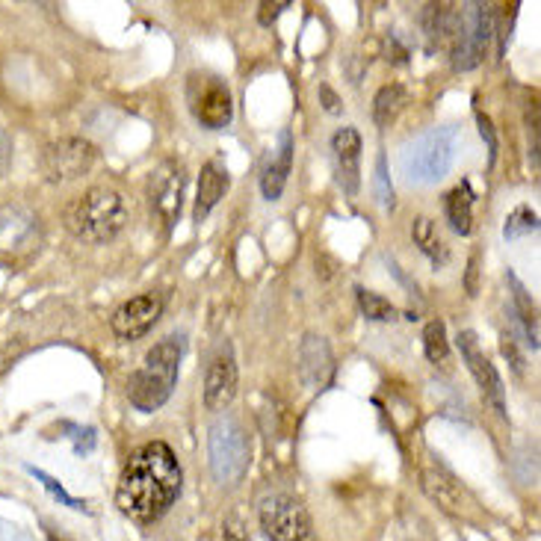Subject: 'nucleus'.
<instances>
[{
    "label": "nucleus",
    "mask_w": 541,
    "mask_h": 541,
    "mask_svg": "<svg viewBox=\"0 0 541 541\" xmlns=\"http://www.w3.org/2000/svg\"><path fill=\"white\" fill-rule=\"evenodd\" d=\"M184 474L169 444H142L119 476L116 506L136 524H154L181 497Z\"/></svg>",
    "instance_id": "nucleus-1"
},
{
    "label": "nucleus",
    "mask_w": 541,
    "mask_h": 541,
    "mask_svg": "<svg viewBox=\"0 0 541 541\" xmlns=\"http://www.w3.org/2000/svg\"><path fill=\"white\" fill-rule=\"evenodd\" d=\"M131 210L125 196L116 187H89L80 199L68 204L66 210V225L68 231L92 246L110 243L113 237L122 234V228L128 225Z\"/></svg>",
    "instance_id": "nucleus-2"
},
{
    "label": "nucleus",
    "mask_w": 541,
    "mask_h": 541,
    "mask_svg": "<svg viewBox=\"0 0 541 541\" xmlns=\"http://www.w3.org/2000/svg\"><path fill=\"white\" fill-rule=\"evenodd\" d=\"M178 367H181V343L175 338L154 343L142 367L131 376V385H128L131 403L139 411H157L172 397L178 385Z\"/></svg>",
    "instance_id": "nucleus-3"
},
{
    "label": "nucleus",
    "mask_w": 541,
    "mask_h": 541,
    "mask_svg": "<svg viewBox=\"0 0 541 541\" xmlns=\"http://www.w3.org/2000/svg\"><path fill=\"white\" fill-rule=\"evenodd\" d=\"M207 453H210V471L216 476V482L237 485L252 462V447H249V435L243 423L237 417H219L210 426Z\"/></svg>",
    "instance_id": "nucleus-4"
},
{
    "label": "nucleus",
    "mask_w": 541,
    "mask_h": 541,
    "mask_svg": "<svg viewBox=\"0 0 541 541\" xmlns=\"http://www.w3.org/2000/svg\"><path fill=\"white\" fill-rule=\"evenodd\" d=\"M456 160V134L450 128H432L408 142L403 151V172L411 184H438L447 178Z\"/></svg>",
    "instance_id": "nucleus-5"
},
{
    "label": "nucleus",
    "mask_w": 541,
    "mask_h": 541,
    "mask_svg": "<svg viewBox=\"0 0 541 541\" xmlns=\"http://www.w3.org/2000/svg\"><path fill=\"white\" fill-rule=\"evenodd\" d=\"M494 33V15L491 6L485 3H471L459 12V27L453 36V68L456 71H471L482 60L488 51Z\"/></svg>",
    "instance_id": "nucleus-6"
},
{
    "label": "nucleus",
    "mask_w": 541,
    "mask_h": 541,
    "mask_svg": "<svg viewBox=\"0 0 541 541\" xmlns=\"http://www.w3.org/2000/svg\"><path fill=\"white\" fill-rule=\"evenodd\" d=\"M95 160H98V151L89 139L63 136L42 151V175L48 184H68L89 175Z\"/></svg>",
    "instance_id": "nucleus-7"
},
{
    "label": "nucleus",
    "mask_w": 541,
    "mask_h": 541,
    "mask_svg": "<svg viewBox=\"0 0 541 541\" xmlns=\"http://www.w3.org/2000/svg\"><path fill=\"white\" fill-rule=\"evenodd\" d=\"M261 527L272 541H314V524L305 506L290 494H270L258 506Z\"/></svg>",
    "instance_id": "nucleus-8"
},
{
    "label": "nucleus",
    "mask_w": 541,
    "mask_h": 541,
    "mask_svg": "<svg viewBox=\"0 0 541 541\" xmlns=\"http://www.w3.org/2000/svg\"><path fill=\"white\" fill-rule=\"evenodd\" d=\"M184 193H187V175L178 163H163L151 181H148V204L151 216L160 222L163 231H169L184 207Z\"/></svg>",
    "instance_id": "nucleus-9"
},
{
    "label": "nucleus",
    "mask_w": 541,
    "mask_h": 541,
    "mask_svg": "<svg viewBox=\"0 0 541 541\" xmlns=\"http://www.w3.org/2000/svg\"><path fill=\"white\" fill-rule=\"evenodd\" d=\"M193 80L196 83L190 89V101L196 119L207 131H222L234 119V101L228 86L219 77H193Z\"/></svg>",
    "instance_id": "nucleus-10"
},
{
    "label": "nucleus",
    "mask_w": 541,
    "mask_h": 541,
    "mask_svg": "<svg viewBox=\"0 0 541 541\" xmlns=\"http://www.w3.org/2000/svg\"><path fill=\"white\" fill-rule=\"evenodd\" d=\"M39 246V216L24 204H6L0 210V255L21 258Z\"/></svg>",
    "instance_id": "nucleus-11"
},
{
    "label": "nucleus",
    "mask_w": 541,
    "mask_h": 541,
    "mask_svg": "<svg viewBox=\"0 0 541 541\" xmlns=\"http://www.w3.org/2000/svg\"><path fill=\"white\" fill-rule=\"evenodd\" d=\"M456 343H459V352H462L471 376L476 379L482 397L494 406V411H497L500 417H506V388H503V379H500V373L494 370V364L485 358V352H482V346H479L474 332H459Z\"/></svg>",
    "instance_id": "nucleus-12"
},
{
    "label": "nucleus",
    "mask_w": 541,
    "mask_h": 541,
    "mask_svg": "<svg viewBox=\"0 0 541 541\" xmlns=\"http://www.w3.org/2000/svg\"><path fill=\"white\" fill-rule=\"evenodd\" d=\"M160 314H163V299L157 293H142L113 311L110 329L119 340H139L154 329Z\"/></svg>",
    "instance_id": "nucleus-13"
},
{
    "label": "nucleus",
    "mask_w": 541,
    "mask_h": 541,
    "mask_svg": "<svg viewBox=\"0 0 541 541\" xmlns=\"http://www.w3.org/2000/svg\"><path fill=\"white\" fill-rule=\"evenodd\" d=\"M234 394H237V361H234L231 346L222 343L204 373V408L222 411L231 406Z\"/></svg>",
    "instance_id": "nucleus-14"
},
{
    "label": "nucleus",
    "mask_w": 541,
    "mask_h": 541,
    "mask_svg": "<svg viewBox=\"0 0 541 541\" xmlns=\"http://www.w3.org/2000/svg\"><path fill=\"white\" fill-rule=\"evenodd\" d=\"M420 488H423V494L441 509V512H447V515H453V518H465L468 512H471V497H468V491L456 482V476L447 474L444 468H438V465H426V468H420Z\"/></svg>",
    "instance_id": "nucleus-15"
},
{
    "label": "nucleus",
    "mask_w": 541,
    "mask_h": 541,
    "mask_svg": "<svg viewBox=\"0 0 541 541\" xmlns=\"http://www.w3.org/2000/svg\"><path fill=\"white\" fill-rule=\"evenodd\" d=\"M332 151H335V163H338V181L346 196H358L361 187V136L355 128H340L332 136Z\"/></svg>",
    "instance_id": "nucleus-16"
},
{
    "label": "nucleus",
    "mask_w": 541,
    "mask_h": 541,
    "mask_svg": "<svg viewBox=\"0 0 541 541\" xmlns=\"http://www.w3.org/2000/svg\"><path fill=\"white\" fill-rule=\"evenodd\" d=\"M299 370L308 388H320L326 385V379L332 376V349L326 338L320 335H305L299 346Z\"/></svg>",
    "instance_id": "nucleus-17"
},
{
    "label": "nucleus",
    "mask_w": 541,
    "mask_h": 541,
    "mask_svg": "<svg viewBox=\"0 0 541 541\" xmlns=\"http://www.w3.org/2000/svg\"><path fill=\"white\" fill-rule=\"evenodd\" d=\"M290 166H293V136H290V131H281L278 145L272 148L270 160L264 166V175H261V190H264V196L270 202L281 199L287 175H290Z\"/></svg>",
    "instance_id": "nucleus-18"
},
{
    "label": "nucleus",
    "mask_w": 541,
    "mask_h": 541,
    "mask_svg": "<svg viewBox=\"0 0 541 541\" xmlns=\"http://www.w3.org/2000/svg\"><path fill=\"white\" fill-rule=\"evenodd\" d=\"M423 30H426V39L429 45L441 48V45H453V36H456V27H459V9L450 6V3H429L423 6Z\"/></svg>",
    "instance_id": "nucleus-19"
},
{
    "label": "nucleus",
    "mask_w": 541,
    "mask_h": 541,
    "mask_svg": "<svg viewBox=\"0 0 541 541\" xmlns=\"http://www.w3.org/2000/svg\"><path fill=\"white\" fill-rule=\"evenodd\" d=\"M225 190H228V172L219 163H204L202 175H199V196H196V207H193V219L204 222L207 213L225 196Z\"/></svg>",
    "instance_id": "nucleus-20"
},
{
    "label": "nucleus",
    "mask_w": 541,
    "mask_h": 541,
    "mask_svg": "<svg viewBox=\"0 0 541 541\" xmlns=\"http://www.w3.org/2000/svg\"><path fill=\"white\" fill-rule=\"evenodd\" d=\"M444 216L456 234L468 237L474 231V190L468 181H462L444 196Z\"/></svg>",
    "instance_id": "nucleus-21"
},
{
    "label": "nucleus",
    "mask_w": 541,
    "mask_h": 541,
    "mask_svg": "<svg viewBox=\"0 0 541 541\" xmlns=\"http://www.w3.org/2000/svg\"><path fill=\"white\" fill-rule=\"evenodd\" d=\"M411 237H414V246L438 267V264H447V258H450V249H447V243H444V237H441V231H438V225L429 219V216H417L414 219V225H411Z\"/></svg>",
    "instance_id": "nucleus-22"
},
{
    "label": "nucleus",
    "mask_w": 541,
    "mask_h": 541,
    "mask_svg": "<svg viewBox=\"0 0 541 541\" xmlns=\"http://www.w3.org/2000/svg\"><path fill=\"white\" fill-rule=\"evenodd\" d=\"M403 107H406V89L400 83H388L373 98V122L379 128H391V122L400 116Z\"/></svg>",
    "instance_id": "nucleus-23"
},
{
    "label": "nucleus",
    "mask_w": 541,
    "mask_h": 541,
    "mask_svg": "<svg viewBox=\"0 0 541 541\" xmlns=\"http://www.w3.org/2000/svg\"><path fill=\"white\" fill-rule=\"evenodd\" d=\"M509 284H512V296H515V308H518V317L524 323V332H527V343L533 349H539V311L533 305V299L527 296V290L521 287V281L515 275H509Z\"/></svg>",
    "instance_id": "nucleus-24"
},
{
    "label": "nucleus",
    "mask_w": 541,
    "mask_h": 541,
    "mask_svg": "<svg viewBox=\"0 0 541 541\" xmlns=\"http://www.w3.org/2000/svg\"><path fill=\"white\" fill-rule=\"evenodd\" d=\"M355 296H358V308H361V314L367 317V320H373V323H394L397 320V305H391L385 296H379V293H373V290H364V287H358L355 290Z\"/></svg>",
    "instance_id": "nucleus-25"
},
{
    "label": "nucleus",
    "mask_w": 541,
    "mask_h": 541,
    "mask_svg": "<svg viewBox=\"0 0 541 541\" xmlns=\"http://www.w3.org/2000/svg\"><path fill=\"white\" fill-rule=\"evenodd\" d=\"M423 352L432 364H447L450 361V340H447V326L441 320L426 323L423 329Z\"/></svg>",
    "instance_id": "nucleus-26"
},
{
    "label": "nucleus",
    "mask_w": 541,
    "mask_h": 541,
    "mask_svg": "<svg viewBox=\"0 0 541 541\" xmlns=\"http://www.w3.org/2000/svg\"><path fill=\"white\" fill-rule=\"evenodd\" d=\"M530 231H539V216L530 207H518L515 213H509V219L503 225V237L506 240H515V237L530 234Z\"/></svg>",
    "instance_id": "nucleus-27"
},
{
    "label": "nucleus",
    "mask_w": 541,
    "mask_h": 541,
    "mask_svg": "<svg viewBox=\"0 0 541 541\" xmlns=\"http://www.w3.org/2000/svg\"><path fill=\"white\" fill-rule=\"evenodd\" d=\"M373 184H376V199L382 202V207H394V187H391V178H388V160H385V154H379V160H376V178H373Z\"/></svg>",
    "instance_id": "nucleus-28"
},
{
    "label": "nucleus",
    "mask_w": 541,
    "mask_h": 541,
    "mask_svg": "<svg viewBox=\"0 0 541 541\" xmlns=\"http://www.w3.org/2000/svg\"><path fill=\"white\" fill-rule=\"evenodd\" d=\"M27 471L36 476V479H39V482H42V485H45V488H48V491H51V494H54V497H57L60 503H66L68 509H77V512L83 509V503H80V500H74V497H68L66 488H63V485H60V482H57L54 476H48L45 471H39V468H27Z\"/></svg>",
    "instance_id": "nucleus-29"
},
{
    "label": "nucleus",
    "mask_w": 541,
    "mask_h": 541,
    "mask_svg": "<svg viewBox=\"0 0 541 541\" xmlns=\"http://www.w3.org/2000/svg\"><path fill=\"white\" fill-rule=\"evenodd\" d=\"M287 6H290L287 0H281V3H261V12H258V21H261L264 27H270L272 21H275V18H278V15H281V12L287 9Z\"/></svg>",
    "instance_id": "nucleus-30"
},
{
    "label": "nucleus",
    "mask_w": 541,
    "mask_h": 541,
    "mask_svg": "<svg viewBox=\"0 0 541 541\" xmlns=\"http://www.w3.org/2000/svg\"><path fill=\"white\" fill-rule=\"evenodd\" d=\"M320 101H323V107H326V113H332V116H338L340 110H343V104H340V98L335 95V89L332 86H320Z\"/></svg>",
    "instance_id": "nucleus-31"
},
{
    "label": "nucleus",
    "mask_w": 541,
    "mask_h": 541,
    "mask_svg": "<svg viewBox=\"0 0 541 541\" xmlns=\"http://www.w3.org/2000/svg\"><path fill=\"white\" fill-rule=\"evenodd\" d=\"M479 134L488 139V151H491V163H494V157H497V136H494V128H491V122L485 116H479Z\"/></svg>",
    "instance_id": "nucleus-32"
},
{
    "label": "nucleus",
    "mask_w": 541,
    "mask_h": 541,
    "mask_svg": "<svg viewBox=\"0 0 541 541\" xmlns=\"http://www.w3.org/2000/svg\"><path fill=\"white\" fill-rule=\"evenodd\" d=\"M222 541H249V536L243 533V527H240L237 521H228V524L222 527Z\"/></svg>",
    "instance_id": "nucleus-33"
},
{
    "label": "nucleus",
    "mask_w": 541,
    "mask_h": 541,
    "mask_svg": "<svg viewBox=\"0 0 541 541\" xmlns=\"http://www.w3.org/2000/svg\"><path fill=\"white\" fill-rule=\"evenodd\" d=\"M503 355H506V358H512V364H515V370L521 373V364H524V361H521V355H518V349H515V343H512V340H509V338H503Z\"/></svg>",
    "instance_id": "nucleus-34"
},
{
    "label": "nucleus",
    "mask_w": 541,
    "mask_h": 541,
    "mask_svg": "<svg viewBox=\"0 0 541 541\" xmlns=\"http://www.w3.org/2000/svg\"><path fill=\"white\" fill-rule=\"evenodd\" d=\"M468 293L476 296V258H471V270H468Z\"/></svg>",
    "instance_id": "nucleus-35"
}]
</instances>
